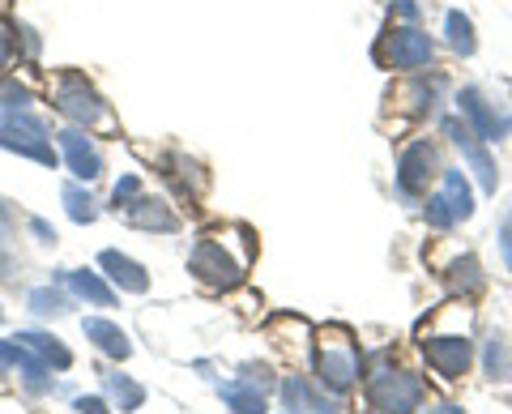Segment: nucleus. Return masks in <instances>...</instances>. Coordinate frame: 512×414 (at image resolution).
<instances>
[{"mask_svg":"<svg viewBox=\"0 0 512 414\" xmlns=\"http://www.w3.org/2000/svg\"><path fill=\"white\" fill-rule=\"evenodd\" d=\"M423 376L406 368H389V350L372 355V372H367V397L380 414H414L423 406Z\"/></svg>","mask_w":512,"mask_h":414,"instance_id":"obj_1","label":"nucleus"},{"mask_svg":"<svg viewBox=\"0 0 512 414\" xmlns=\"http://www.w3.org/2000/svg\"><path fill=\"white\" fill-rule=\"evenodd\" d=\"M363 372V359H359V346L350 342L346 329H325L316 342V380L325 385L329 393H346L355 389V380Z\"/></svg>","mask_w":512,"mask_h":414,"instance_id":"obj_2","label":"nucleus"},{"mask_svg":"<svg viewBox=\"0 0 512 414\" xmlns=\"http://www.w3.org/2000/svg\"><path fill=\"white\" fill-rule=\"evenodd\" d=\"M188 274L201 286H210V291H231V286L244 282L248 257H235L231 240H222V235H205L188 257Z\"/></svg>","mask_w":512,"mask_h":414,"instance_id":"obj_3","label":"nucleus"},{"mask_svg":"<svg viewBox=\"0 0 512 414\" xmlns=\"http://www.w3.org/2000/svg\"><path fill=\"white\" fill-rule=\"evenodd\" d=\"M0 150L35 158V163H43V167L60 163L52 137H47V124L39 116H30V111H9V116H5V124H0Z\"/></svg>","mask_w":512,"mask_h":414,"instance_id":"obj_4","label":"nucleus"},{"mask_svg":"<svg viewBox=\"0 0 512 414\" xmlns=\"http://www.w3.org/2000/svg\"><path fill=\"white\" fill-rule=\"evenodd\" d=\"M52 107H56L69 124H77V129H94V124H107V103L99 99V90H94L82 73H64V77H60L56 94H52Z\"/></svg>","mask_w":512,"mask_h":414,"instance_id":"obj_5","label":"nucleus"},{"mask_svg":"<svg viewBox=\"0 0 512 414\" xmlns=\"http://www.w3.org/2000/svg\"><path fill=\"white\" fill-rule=\"evenodd\" d=\"M423 214H427V227H436V231H448V227H457V222H466L474 214V193H470L466 175H461V171H444L440 193L427 197Z\"/></svg>","mask_w":512,"mask_h":414,"instance_id":"obj_6","label":"nucleus"},{"mask_svg":"<svg viewBox=\"0 0 512 414\" xmlns=\"http://www.w3.org/2000/svg\"><path fill=\"white\" fill-rule=\"evenodd\" d=\"M431 56H436V43H431L419 26H393L384 43L376 47V60L384 69H423L431 65Z\"/></svg>","mask_w":512,"mask_h":414,"instance_id":"obj_7","label":"nucleus"},{"mask_svg":"<svg viewBox=\"0 0 512 414\" xmlns=\"http://www.w3.org/2000/svg\"><path fill=\"white\" fill-rule=\"evenodd\" d=\"M444 137L453 141V146L461 150V158L470 163V171L478 175V188L483 193H491L495 197V184H500V171H495V158L487 154V146H483V137H478L466 120H457V116H448L444 120Z\"/></svg>","mask_w":512,"mask_h":414,"instance_id":"obj_8","label":"nucleus"},{"mask_svg":"<svg viewBox=\"0 0 512 414\" xmlns=\"http://www.w3.org/2000/svg\"><path fill=\"white\" fill-rule=\"evenodd\" d=\"M440 175V154L431 141H410L397 158V193L402 197H419L427 193V184Z\"/></svg>","mask_w":512,"mask_h":414,"instance_id":"obj_9","label":"nucleus"},{"mask_svg":"<svg viewBox=\"0 0 512 414\" xmlns=\"http://www.w3.org/2000/svg\"><path fill=\"white\" fill-rule=\"evenodd\" d=\"M457 103H461V120H466L483 141H504V137L512 133V111L491 107L478 86H466V90H461V99H457Z\"/></svg>","mask_w":512,"mask_h":414,"instance_id":"obj_10","label":"nucleus"},{"mask_svg":"<svg viewBox=\"0 0 512 414\" xmlns=\"http://www.w3.org/2000/svg\"><path fill=\"white\" fill-rule=\"evenodd\" d=\"M423 355L444 380H461L474 363V342L466 338V333H440V338L423 342Z\"/></svg>","mask_w":512,"mask_h":414,"instance_id":"obj_11","label":"nucleus"},{"mask_svg":"<svg viewBox=\"0 0 512 414\" xmlns=\"http://www.w3.org/2000/svg\"><path fill=\"white\" fill-rule=\"evenodd\" d=\"M0 363H5V368H18L22 385H26L30 393H47V389H52L47 363H43V359H35V350L22 346L18 338H5V342H0Z\"/></svg>","mask_w":512,"mask_h":414,"instance_id":"obj_12","label":"nucleus"},{"mask_svg":"<svg viewBox=\"0 0 512 414\" xmlns=\"http://www.w3.org/2000/svg\"><path fill=\"white\" fill-rule=\"evenodd\" d=\"M60 137V146H64V158H69V171L77 175V180H99L103 175V154H99V146H94V141L77 129H64V133H56Z\"/></svg>","mask_w":512,"mask_h":414,"instance_id":"obj_13","label":"nucleus"},{"mask_svg":"<svg viewBox=\"0 0 512 414\" xmlns=\"http://www.w3.org/2000/svg\"><path fill=\"white\" fill-rule=\"evenodd\" d=\"M124 214L128 222H133L137 231H158V235H171V231H180V218L171 214V205L167 201H158V197H133L124 205Z\"/></svg>","mask_w":512,"mask_h":414,"instance_id":"obj_14","label":"nucleus"},{"mask_svg":"<svg viewBox=\"0 0 512 414\" xmlns=\"http://www.w3.org/2000/svg\"><path fill=\"white\" fill-rule=\"evenodd\" d=\"M99 269L120 286V291H133V295H146L150 291V274H146V265H137L133 257H124V252L116 248H107L99 252Z\"/></svg>","mask_w":512,"mask_h":414,"instance_id":"obj_15","label":"nucleus"},{"mask_svg":"<svg viewBox=\"0 0 512 414\" xmlns=\"http://www.w3.org/2000/svg\"><path fill=\"white\" fill-rule=\"evenodd\" d=\"M60 282H69V291L94 308H116V291L99 274H90V269H60Z\"/></svg>","mask_w":512,"mask_h":414,"instance_id":"obj_16","label":"nucleus"},{"mask_svg":"<svg viewBox=\"0 0 512 414\" xmlns=\"http://www.w3.org/2000/svg\"><path fill=\"white\" fill-rule=\"evenodd\" d=\"M82 329H86V338L103 350L107 359H128L133 355V342H128V333L120 329V325H111V321H103V316H90V321H82Z\"/></svg>","mask_w":512,"mask_h":414,"instance_id":"obj_17","label":"nucleus"},{"mask_svg":"<svg viewBox=\"0 0 512 414\" xmlns=\"http://www.w3.org/2000/svg\"><path fill=\"white\" fill-rule=\"evenodd\" d=\"M218 393H222V402H227L231 414H269L265 410V393L252 389L248 380H222Z\"/></svg>","mask_w":512,"mask_h":414,"instance_id":"obj_18","label":"nucleus"},{"mask_svg":"<svg viewBox=\"0 0 512 414\" xmlns=\"http://www.w3.org/2000/svg\"><path fill=\"white\" fill-rule=\"evenodd\" d=\"M18 342L35 350V355L47 363V368H56V372L73 368V355H69V346H64L60 338H52V333H18Z\"/></svg>","mask_w":512,"mask_h":414,"instance_id":"obj_19","label":"nucleus"},{"mask_svg":"<svg viewBox=\"0 0 512 414\" xmlns=\"http://www.w3.org/2000/svg\"><path fill=\"white\" fill-rule=\"evenodd\" d=\"M103 385H107L111 402H116V410H120V414H133V410L146 406V389H141L133 376H124V372H107V376H103Z\"/></svg>","mask_w":512,"mask_h":414,"instance_id":"obj_20","label":"nucleus"},{"mask_svg":"<svg viewBox=\"0 0 512 414\" xmlns=\"http://www.w3.org/2000/svg\"><path fill=\"white\" fill-rule=\"evenodd\" d=\"M448 286L453 291H461V295H474V291H483L487 286V274H483V265H478L474 257H457L453 265H448Z\"/></svg>","mask_w":512,"mask_h":414,"instance_id":"obj_21","label":"nucleus"},{"mask_svg":"<svg viewBox=\"0 0 512 414\" xmlns=\"http://www.w3.org/2000/svg\"><path fill=\"white\" fill-rule=\"evenodd\" d=\"M483 368H487L491 380H512V346H508V338L491 333L487 350H483Z\"/></svg>","mask_w":512,"mask_h":414,"instance_id":"obj_22","label":"nucleus"},{"mask_svg":"<svg viewBox=\"0 0 512 414\" xmlns=\"http://www.w3.org/2000/svg\"><path fill=\"white\" fill-rule=\"evenodd\" d=\"M444 35H448V47H453L457 56H474V47H478V43H474V22H470L461 9H453V13L444 18Z\"/></svg>","mask_w":512,"mask_h":414,"instance_id":"obj_23","label":"nucleus"},{"mask_svg":"<svg viewBox=\"0 0 512 414\" xmlns=\"http://www.w3.org/2000/svg\"><path fill=\"white\" fill-rule=\"evenodd\" d=\"M64 210H69V218H73V222H82V227H86V222L99 218V205H94V197L86 193V188H77V184L64 188Z\"/></svg>","mask_w":512,"mask_h":414,"instance_id":"obj_24","label":"nucleus"},{"mask_svg":"<svg viewBox=\"0 0 512 414\" xmlns=\"http://www.w3.org/2000/svg\"><path fill=\"white\" fill-rule=\"evenodd\" d=\"M26 304H30V312H39V316H64V312L73 308V299L52 291V286H39V291H30Z\"/></svg>","mask_w":512,"mask_h":414,"instance_id":"obj_25","label":"nucleus"},{"mask_svg":"<svg viewBox=\"0 0 512 414\" xmlns=\"http://www.w3.org/2000/svg\"><path fill=\"white\" fill-rule=\"evenodd\" d=\"M30 103H35V94H30L26 82H18V77H5V82H0V111H26Z\"/></svg>","mask_w":512,"mask_h":414,"instance_id":"obj_26","label":"nucleus"},{"mask_svg":"<svg viewBox=\"0 0 512 414\" xmlns=\"http://www.w3.org/2000/svg\"><path fill=\"white\" fill-rule=\"evenodd\" d=\"M308 380H303V376H286L282 380V402H286V410H291V414H303V406H308Z\"/></svg>","mask_w":512,"mask_h":414,"instance_id":"obj_27","label":"nucleus"},{"mask_svg":"<svg viewBox=\"0 0 512 414\" xmlns=\"http://www.w3.org/2000/svg\"><path fill=\"white\" fill-rule=\"evenodd\" d=\"M133 197H141V180H137V175H120L116 188H111V201H116V210H124Z\"/></svg>","mask_w":512,"mask_h":414,"instance_id":"obj_28","label":"nucleus"},{"mask_svg":"<svg viewBox=\"0 0 512 414\" xmlns=\"http://www.w3.org/2000/svg\"><path fill=\"white\" fill-rule=\"evenodd\" d=\"M244 380H248L252 389H261V393H265L269 385H274V372H269L265 363H244Z\"/></svg>","mask_w":512,"mask_h":414,"instance_id":"obj_29","label":"nucleus"},{"mask_svg":"<svg viewBox=\"0 0 512 414\" xmlns=\"http://www.w3.org/2000/svg\"><path fill=\"white\" fill-rule=\"evenodd\" d=\"M303 414H342V406L338 402H325L316 389L308 393V406H303Z\"/></svg>","mask_w":512,"mask_h":414,"instance_id":"obj_30","label":"nucleus"},{"mask_svg":"<svg viewBox=\"0 0 512 414\" xmlns=\"http://www.w3.org/2000/svg\"><path fill=\"white\" fill-rule=\"evenodd\" d=\"M500 252H504V265L512 269V214L504 218V227H500Z\"/></svg>","mask_w":512,"mask_h":414,"instance_id":"obj_31","label":"nucleus"},{"mask_svg":"<svg viewBox=\"0 0 512 414\" xmlns=\"http://www.w3.org/2000/svg\"><path fill=\"white\" fill-rule=\"evenodd\" d=\"M77 410H82V414H111L103 397H77Z\"/></svg>","mask_w":512,"mask_h":414,"instance_id":"obj_32","label":"nucleus"},{"mask_svg":"<svg viewBox=\"0 0 512 414\" xmlns=\"http://www.w3.org/2000/svg\"><path fill=\"white\" fill-rule=\"evenodd\" d=\"M9 56H13V30L0 26V69L9 65Z\"/></svg>","mask_w":512,"mask_h":414,"instance_id":"obj_33","label":"nucleus"},{"mask_svg":"<svg viewBox=\"0 0 512 414\" xmlns=\"http://www.w3.org/2000/svg\"><path fill=\"white\" fill-rule=\"evenodd\" d=\"M30 231H35L43 244H56V231H52V222H43V218H30Z\"/></svg>","mask_w":512,"mask_h":414,"instance_id":"obj_34","label":"nucleus"},{"mask_svg":"<svg viewBox=\"0 0 512 414\" xmlns=\"http://www.w3.org/2000/svg\"><path fill=\"white\" fill-rule=\"evenodd\" d=\"M393 9L402 13V18H410V22L419 18V5H414V0H393Z\"/></svg>","mask_w":512,"mask_h":414,"instance_id":"obj_35","label":"nucleus"},{"mask_svg":"<svg viewBox=\"0 0 512 414\" xmlns=\"http://www.w3.org/2000/svg\"><path fill=\"white\" fill-rule=\"evenodd\" d=\"M13 227V205L9 201H0V235H5Z\"/></svg>","mask_w":512,"mask_h":414,"instance_id":"obj_36","label":"nucleus"},{"mask_svg":"<svg viewBox=\"0 0 512 414\" xmlns=\"http://www.w3.org/2000/svg\"><path fill=\"white\" fill-rule=\"evenodd\" d=\"M9 269H13V252H9L5 244H0V278H5V274H9Z\"/></svg>","mask_w":512,"mask_h":414,"instance_id":"obj_37","label":"nucleus"},{"mask_svg":"<svg viewBox=\"0 0 512 414\" xmlns=\"http://www.w3.org/2000/svg\"><path fill=\"white\" fill-rule=\"evenodd\" d=\"M423 414H461V406H431V410H423Z\"/></svg>","mask_w":512,"mask_h":414,"instance_id":"obj_38","label":"nucleus"},{"mask_svg":"<svg viewBox=\"0 0 512 414\" xmlns=\"http://www.w3.org/2000/svg\"><path fill=\"white\" fill-rule=\"evenodd\" d=\"M0 321H5V312H0Z\"/></svg>","mask_w":512,"mask_h":414,"instance_id":"obj_39","label":"nucleus"},{"mask_svg":"<svg viewBox=\"0 0 512 414\" xmlns=\"http://www.w3.org/2000/svg\"><path fill=\"white\" fill-rule=\"evenodd\" d=\"M286 414H291V410H286Z\"/></svg>","mask_w":512,"mask_h":414,"instance_id":"obj_40","label":"nucleus"}]
</instances>
